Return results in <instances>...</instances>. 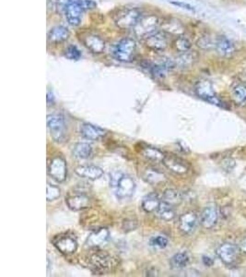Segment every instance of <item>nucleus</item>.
Instances as JSON below:
<instances>
[{
  "instance_id": "nucleus-1",
  "label": "nucleus",
  "mask_w": 246,
  "mask_h": 277,
  "mask_svg": "<svg viewBox=\"0 0 246 277\" xmlns=\"http://www.w3.org/2000/svg\"><path fill=\"white\" fill-rule=\"evenodd\" d=\"M60 4L67 22L72 26L80 25L86 10L83 0H60Z\"/></svg>"
},
{
  "instance_id": "nucleus-2",
  "label": "nucleus",
  "mask_w": 246,
  "mask_h": 277,
  "mask_svg": "<svg viewBox=\"0 0 246 277\" xmlns=\"http://www.w3.org/2000/svg\"><path fill=\"white\" fill-rule=\"evenodd\" d=\"M136 42L135 39L127 37L119 41L113 49V55L116 60L127 63L134 60L136 55Z\"/></svg>"
},
{
  "instance_id": "nucleus-3",
  "label": "nucleus",
  "mask_w": 246,
  "mask_h": 277,
  "mask_svg": "<svg viewBox=\"0 0 246 277\" xmlns=\"http://www.w3.org/2000/svg\"><path fill=\"white\" fill-rule=\"evenodd\" d=\"M142 17V12L138 9H126L117 14L115 19V23L121 30H134Z\"/></svg>"
},
{
  "instance_id": "nucleus-4",
  "label": "nucleus",
  "mask_w": 246,
  "mask_h": 277,
  "mask_svg": "<svg viewBox=\"0 0 246 277\" xmlns=\"http://www.w3.org/2000/svg\"><path fill=\"white\" fill-rule=\"evenodd\" d=\"M89 263L96 272L100 273L112 272L116 267L115 258L111 256L109 253L101 251L92 253L89 259Z\"/></svg>"
},
{
  "instance_id": "nucleus-5",
  "label": "nucleus",
  "mask_w": 246,
  "mask_h": 277,
  "mask_svg": "<svg viewBox=\"0 0 246 277\" xmlns=\"http://www.w3.org/2000/svg\"><path fill=\"white\" fill-rule=\"evenodd\" d=\"M47 129L54 141L62 142L65 140L66 126L65 118L60 114H52L47 116Z\"/></svg>"
},
{
  "instance_id": "nucleus-6",
  "label": "nucleus",
  "mask_w": 246,
  "mask_h": 277,
  "mask_svg": "<svg viewBox=\"0 0 246 277\" xmlns=\"http://www.w3.org/2000/svg\"><path fill=\"white\" fill-rule=\"evenodd\" d=\"M240 252L241 249L236 244L231 242H224L217 248L216 254L225 265L231 266L235 264L238 259L240 258Z\"/></svg>"
},
{
  "instance_id": "nucleus-7",
  "label": "nucleus",
  "mask_w": 246,
  "mask_h": 277,
  "mask_svg": "<svg viewBox=\"0 0 246 277\" xmlns=\"http://www.w3.org/2000/svg\"><path fill=\"white\" fill-rule=\"evenodd\" d=\"M48 175L58 183L65 181L67 176V166L63 157H55L51 159L47 166Z\"/></svg>"
},
{
  "instance_id": "nucleus-8",
  "label": "nucleus",
  "mask_w": 246,
  "mask_h": 277,
  "mask_svg": "<svg viewBox=\"0 0 246 277\" xmlns=\"http://www.w3.org/2000/svg\"><path fill=\"white\" fill-rule=\"evenodd\" d=\"M195 91H196V96L201 99H203L204 101L215 106H222V103L220 100V98L217 96L210 81L207 80H201L197 81L195 87Z\"/></svg>"
},
{
  "instance_id": "nucleus-9",
  "label": "nucleus",
  "mask_w": 246,
  "mask_h": 277,
  "mask_svg": "<svg viewBox=\"0 0 246 277\" xmlns=\"http://www.w3.org/2000/svg\"><path fill=\"white\" fill-rule=\"evenodd\" d=\"M136 182L129 175L122 174L116 183V196L119 200H126L134 195L136 191Z\"/></svg>"
},
{
  "instance_id": "nucleus-10",
  "label": "nucleus",
  "mask_w": 246,
  "mask_h": 277,
  "mask_svg": "<svg viewBox=\"0 0 246 277\" xmlns=\"http://www.w3.org/2000/svg\"><path fill=\"white\" fill-rule=\"evenodd\" d=\"M53 244L58 252L65 255L74 254L78 250L77 238L71 234H62L56 236L53 239Z\"/></svg>"
},
{
  "instance_id": "nucleus-11",
  "label": "nucleus",
  "mask_w": 246,
  "mask_h": 277,
  "mask_svg": "<svg viewBox=\"0 0 246 277\" xmlns=\"http://www.w3.org/2000/svg\"><path fill=\"white\" fill-rule=\"evenodd\" d=\"M162 164L168 170L179 176L186 175L190 170L189 164L182 159L181 157L174 155H165L162 160Z\"/></svg>"
},
{
  "instance_id": "nucleus-12",
  "label": "nucleus",
  "mask_w": 246,
  "mask_h": 277,
  "mask_svg": "<svg viewBox=\"0 0 246 277\" xmlns=\"http://www.w3.org/2000/svg\"><path fill=\"white\" fill-rule=\"evenodd\" d=\"M65 203L72 211L79 212L91 206V199L83 192H74L65 197Z\"/></svg>"
},
{
  "instance_id": "nucleus-13",
  "label": "nucleus",
  "mask_w": 246,
  "mask_h": 277,
  "mask_svg": "<svg viewBox=\"0 0 246 277\" xmlns=\"http://www.w3.org/2000/svg\"><path fill=\"white\" fill-rule=\"evenodd\" d=\"M200 219L198 214L194 211L183 213L178 220V228L184 235H191L196 230Z\"/></svg>"
},
{
  "instance_id": "nucleus-14",
  "label": "nucleus",
  "mask_w": 246,
  "mask_h": 277,
  "mask_svg": "<svg viewBox=\"0 0 246 277\" xmlns=\"http://www.w3.org/2000/svg\"><path fill=\"white\" fill-rule=\"evenodd\" d=\"M159 20L156 16H148L142 17L138 24L135 27V33L137 36L146 38L147 36L157 32V28L159 26Z\"/></svg>"
},
{
  "instance_id": "nucleus-15",
  "label": "nucleus",
  "mask_w": 246,
  "mask_h": 277,
  "mask_svg": "<svg viewBox=\"0 0 246 277\" xmlns=\"http://www.w3.org/2000/svg\"><path fill=\"white\" fill-rule=\"evenodd\" d=\"M145 45L153 52H162L169 45L168 36L164 32H155L145 38Z\"/></svg>"
},
{
  "instance_id": "nucleus-16",
  "label": "nucleus",
  "mask_w": 246,
  "mask_h": 277,
  "mask_svg": "<svg viewBox=\"0 0 246 277\" xmlns=\"http://www.w3.org/2000/svg\"><path fill=\"white\" fill-rule=\"evenodd\" d=\"M219 220V210L216 204L206 205L201 212L200 224L205 229H212L216 227Z\"/></svg>"
},
{
  "instance_id": "nucleus-17",
  "label": "nucleus",
  "mask_w": 246,
  "mask_h": 277,
  "mask_svg": "<svg viewBox=\"0 0 246 277\" xmlns=\"http://www.w3.org/2000/svg\"><path fill=\"white\" fill-rule=\"evenodd\" d=\"M82 42L86 48L93 54H101L106 49L104 40L94 34H87L82 37Z\"/></svg>"
},
{
  "instance_id": "nucleus-18",
  "label": "nucleus",
  "mask_w": 246,
  "mask_h": 277,
  "mask_svg": "<svg viewBox=\"0 0 246 277\" xmlns=\"http://www.w3.org/2000/svg\"><path fill=\"white\" fill-rule=\"evenodd\" d=\"M110 232L104 227L99 228L98 230L92 232L87 238L86 245L89 248H99L106 245V242L109 240Z\"/></svg>"
},
{
  "instance_id": "nucleus-19",
  "label": "nucleus",
  "mask_w": 246,
  "mask_h": 277,
  "mask_svg": "<svg viewBox=\"0 0 246 277\" xmlns=\"http://www.w3.org/2000/svg\"><path fill=\"white\" fill-rule=\"evenodd\" d=\"M81 135L86 140L98 141L106 136V131L90 123H84L81 127Z\"/></svg>"
},
{
  "instance_id": "nucleus-20",
  "label": "nucleus",
  "mask_w": 246,
  "mask_h": 277,
  "mask_svg": "<svg viewBox=\"0 0 246 277\" xmlns=\"http://www.w3.org/2000/svg\"><path fill=\"white\" fill-rule=\"evenodd\" d=\"M142 177L147 183L151 184L152 186H159L161 184H164L167 181V176H165V174L153 167L146 168L142 174Z\"/></svg>"
},
{
  "instance_id": "nucleus-21",
  "label": "nucleus",
  "mask_w": 246,
  "mask_h": 277,
  "mask_svg": "<svg viewBox=\"0 0 246 277\" xmlns=\"http://www.w3.org/2000/svg\"><path fill=\"white\" fill-rule=\"evenodd\" d=\"M75 173L79 176L89 179L96 180L103 176V170L96 166H80L76 167Z\"/></svg>"
},
{
  "instance_id": "nucleus-22",
  "label": "nucleus",
  "mask_w": 246,
  "mask_h": 277,
  "mask_svg": "<svg viewBox=\"0 0 246 277\" xmlns=\"http://www.w3.org/2000/svg\"><path fill=\"white\" fill-rule=\"evenodd\" d=\"M217 53L222 57H231L236 51L234 43L226 36H221L216 42Z\"/></svg>"
},
{
  "instance_id": "nucleus-23",
  "label": "nucleus",
  "mask_w": 246,
  "mask_h": 277,
  "mask_svg": "<svg viewBox=\"0 0 246 277\" xmlns=\"http://www.w3.org/2000/svg\"><path fill=\"white\" fill-rule=\"evenodd\" d=\"M69 30L65 26H55L48 34V42L50 44H61L69 38Z\"/></svg>"
},
{
  "instance_id": "nucleus-24",
  "label": "nucleus",
  "mask_w": 246,
  "mask_h": 277,
  "mask_svg": "<svg viewBox=\"0 0 246 277\" xmlns=\"http://www.w3.org/2000/svg\"><path fill=\"white\" fill-rule=\"evenodd\" d=\"M141 155L144 158H146L149 161L153 162V163H162L163 158L165 157V155L159 149H157L155 147L146 146L141 148Z\"/></svg>"
},
{
  "instance_id": "nucleus-25",
  "label": "nucleus",
  "mask_w": 246,
  "mask_h": 277,
  "mask_svg": "<svg viewBox=\"0 0 246 277\" xmlns=\"http://www.w3.org/2000/svg\"><path fill=\"white\" fill-rule=\"evenodd\" d=\"M161 202L159 196L153 192V193L148 194L143 198L142 202H141V207L146 212H157Z\"/></svg>"
},
{
  "instance_id": "nucleus-26",
  "label": "nucleus",
  "mask_w": 246,
  "mask_h": 277,
  "mask_svg": "<svg viewBox=\"0 0 246 277\" xmlns=\"http://www.w3.org/2000/svg\"><path fill=\"white\" fill-rule=\"evenodd\" d=\"M190 257L186 252H178L170 259V265L173 270H182L189 264Z\"/></svg>"
},
{
  "instance_id": "nucleus-27",
  "label": "nucleus",
  "mask_w": 246,
  "mask_h": 277,
  "mask_svg": "<svg viewBox=\"0 0 246 277\" xmlns=\"http://www.w3.org/2000/svg\"><path fill=\"white\" fill-rule=\"evenodd\" d=\"M185 199H186V195L184 192H179V191L173 190V189L166 190L162 194V200L173 206L180 204Z\"/></svg>"
},
{
  "instance_id": "nucleus-28",
  "label": "nucleus",
  "mask_w": 246,
  "mask_h": 277,
  "mask_svg": "<svg viewBox=\"0 0 246 277\" xmlns=\"http://www.w3.org/2000/svg\"><path fill=\"white\" fill-rule=\"evenodd\" d=\"M156 212H157V216L163 221L170 222L175 217V211H174L173 205L164 201L161 202Z\"/></svg>"
},
{
  "instance_id": "nucleus-29",
  "label": "nucleus",
  "mask_w": 246,
  "mask_h": 277,
  "mask_svg": "<svg viewBox=\"0 0 246 277\" xmlns=\"http://www.w3.org/2000/svg\"><path fill=\"white\" fill-rule=\"evenodd\" d=\"M92 155V147L87 142H79L73 147V156L79 159H87Z\"/></svg>"
},
{
  "instance_id": "nucleus-30",
  "label": "nucleus",
  "mask_w": 246,
  "mask_h": 277,
  "mask_svg": "<svg viewBox=\"0 0 246 277\" xmlns=\"http://www.w3.org/2000/svg\"><path fill=\"white\" fill-rule=\"evenodd\" d=\"M231 96L232 99L239 106H245L246 105V86L241 83H238L233 86L231 90Z\"/></svg>"
},
{
  "instance_id": "nucleus-31",
  "label": "nucleus",
  "mask_w": 246,
  "mask_h": 277,
  "mask_svg": "<svg viewBox=\"0 0 246 277\" xmlns=\"http://www.w3.org/2000/svg\"><path fill=\"white\" fill-rule=\"evenodd\" d=\"M173 46L179 53H186L190 50L191 42L185 36H178L173 43Z\"/></svg>"
},
{
  "instance_id": "nucleus-32",
  "label": "nucleus",
  "mask_w": 246,
  "mask_h": 277,
  "mask_svg": "<svg viewBox=\"0 0 246 277\" xmlns=\"http://www.w3.org/2000/svg\"><path fill=\"white\" fill-rule=\"evenodd\" d=\"M194 62V57L191 54H189L188 52H186V53H181V55H179L176 60L174 61L176 66L180 67V68H188L189 66H191Z\"/></svg>"
},
{
  "instance_id": "nucleus-33",
  "label": "nucleus",
  "mask_w": 246,
  "mask_h": 277,
  "mask_svg": "<svg viewBox=\"0 0 246 277\" xmlns=\"http://www.w3.org/2000/svg\"><path fill=\"white\" fill-rule=\"evenodd\" d=\"M46 200L47 202H53L57 200L61 195V191L59 187L52 185L50 183H47V190H46Z\"/></svg>"
},
{
  "instance_id": "nucleus-34",
  "label": "nucleus",
  "mask_w": 246,
  "mask_h": 277,
  "mask_svg": "<svg viewBox=\"0 0 246 277\" xmlns=\"http://www.w3.org/2000/svg\"><path fill=\"white\" fill-rule=\"evenodd\" d=\"M149 244L151 247L156 249H165L169 244V239L164 236H155L151 237Z\"/></svg>"
},
{
  "instance_id": "nucleus-35",
  "label": "nucleus",
  "mask_w": 246,
  "mask_h": 277,
  "mask_svg": "<svg viewBox=\"0 0 246 277\" xmlns=\"http://www.w3.org/2000/svg\"><path fill=\"white\" fill-rule=\"evenodd\" d=\"M81 52L76 46H69L65 50V56L69 60H80Z\"/></svg>"
},
{
  "instance_id": "nucleus-36",
  "label": "nucleus",
  "mask_w": 246,
  "mask_h": 277,
  "mask_svg": "<svg viewBox=\"0 0 246 277\" xmlns=\"http://www.w3.org/2000/svg\"><path fill=\"white\" fill-rule=\"evenodd\" d=\"M136 227H137V222H136V220H133V219H126V220L123 222L122 228H123V230L126 232V233L135 230Z\"/></svg>"
},
{
  "instance_id": "nucleus-37",
  "label": "nucleus",
  "mask_w": 246,
  "mask_h": 277,
  "mask_svg": "<svg viewBox=\"0 0 246 277\" xmlns=\"http://www.w3.org/2000/svg\"><path fill=\"white\" fill-rule=\"evenodd\" d=\"M172 5L176 6V7H179L181 9L184 10H188V11H191V12H195V8L193 6L186 3V2H182V1H171V2Z\"/></svg>"
},
{
  "instance_id": "nucleus-38",
  "label": "nucleus",
  "mask_w": 246,
  "mask_h": 277,
  "mask_svg": "<svg viewBox=\"0 0 246 277\" xmlns=\"http://www.w3.org/2000/svg\"><path fill=\"white\" fill-rule=\"evenodd\" d=\"M202 262L204 263V265H206L207 267H210L214 264V261L208 256H203L202 258Z\"/></svg>"
},
{
  "instance_id": "nucleus-39",
  "label": "nucleus",
  "mask_w": 246,
  "mask_h": 277,
  "mask_svg": "<svg viewBox=\"0 0 246 277\" xmlns=\"http://www.w3.org/2000/svg\"><path fill=\"white\" fill-rule=\"evenodd\" d=\"M239 247L241 249V252H242L246 254V237H244V238L240 242Z\"/></svg>"
}]
</instances>
